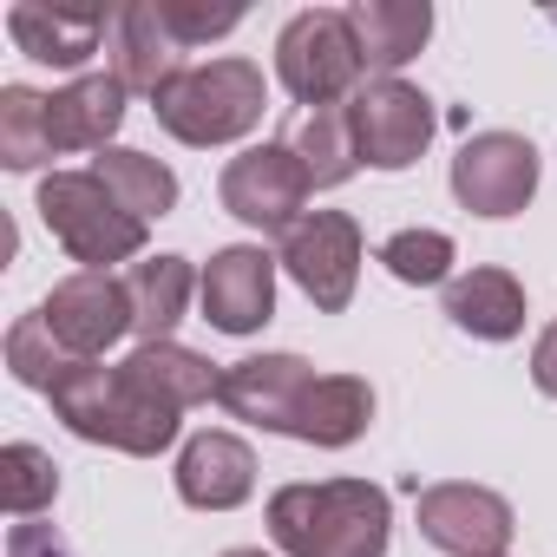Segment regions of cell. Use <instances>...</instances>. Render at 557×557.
Wrapping results in <instances>:
<instances>
[{
  "instance_id": "cell-19",
  "label": "cell",
  "mask_w": 557,
  "mask_h": 557,
  "mask_svg": "<svg viewBox=\"0 0 557 557\" xmlns=\"http://www.w3.org/2000/svg\"><path fill=\"white\" fill-rule=\"evenodd\" d=\"M368 426H374V387H368L361 374H322V381L309 387V400H302L289 440L322 446V453H342V446H355Z\"/></svg>"
},
{
  "instance_id": "cell-20",
  "label": "cell",
  "mask_w": 557,
  "mask_h": 557,
  "mask_svg": "<svg viewBox=\"0 0 557 557\" xmlns=\"http://www.w3.org/2000/svg\"><path fill=\"white\" fill-rule=\"evenodd\" d=\"M125 86L112 73H79L66 92H53V145L60 151H112V132L125 125Z\"/></svg>"
},
{
  "instance_id": "cell-10",
  "label": "cell",
  "mask_w": 557,
  "mask_h": 557,
  "mask_svg": "<svg viewBox=\"0 0 557 557\" xmlns=\"http://www.w3.org/2000/svg\"><path fill=\"white\" fill-rule=\"evenodd\" d=\"M537 190V151L518 132H479L453 158V197L472 216H518Z\"/></svg>"
},
{
  "instance_id": "cell-28",
  "label": "cell",
  "mask_w": 557,
  "mask_h": 557,
  "mask_svg": "<svg viewBox=\"0 0 557 557\" xmlns=\"http://www.w3.org/2000/svg\"><path fill=\"white\" fill-rule=\"evenodd\" d=\"M8 368H14V381L21 387H34V394H53L60 387V374L73 368V355L53 342V329L40 322V309L34 315H21L14 329H8Z\"/></svg>"
},
{
  "instance_id": "cell-6",
  "label": "cell",
  "mask_w": 557,
  "mask_h": 557,
  "mask_svg": "<svg viewBox=\"0 0 557 557\" xmlns=\"http://www.w3.org/2000/svg\"><path fill=\"white\" fill-rule=\"evenodd\" d=\"M289 283L322 309V315H342L355 302V283H361V223L342 216V210H309L289 236H283V256Z\"/></svg>"
},
{
  "instance_id": "cell-26",
  "label": "cell",
  "mask_w": 557,
  "mask_h": 557,
  "mask_svg": "<svg viewBox=\"0 0 557 557\" xmlns=\"http://www.w3.org/2000/svg\"><path fill=\"white\" fill-rule=\"evenodd\" d=\"M53 498H60V466H53V453L14 440L8 453H0V505H8V518L27 524V518H40Z\"/></svg>"
},
{
  "instance_id": "cell-25",
  "label": "cell",
  "mask_w": 557,
  "mask_h": 557,
  "mask_svg": "<svg viewBox=\"0 0 557 557\" xmlns=\"http://www.w3.org/2000/svg\"><path fill=\"white\" fill-rule=\"evenodd\" d=\"M53 151V99H40L34 86H0V164L40 171Z\"/></svg>"
},
{
  "instance_id": "cell-23",
  "label": "cell",
  "mask_w": 557,
  "mask_h": 557,
  "mask_svg": "<svg viewBox=\"0 0 557 557\" xmlns=\"http://www.w3.org/2000/svg\"><path fill=\"white\" fill-rule=\"evenodd\" d=\"M92 177H99V184H106L138 223L177 210V177H171V164H158L151 151H125V145H112V151L92 158Z\"/></svg>"
},
{
  "instance_id": "cell-22",
  "label": "cell",
  "mask_w": 557,
  "mask_h": 557,
  "mask_svg": "<svg viewBox=\"0 0 557 557\" xmlns=\"http://www.w3.org/2000/svg\"><path fill=\"white\" fill-rule=\"evenodd\" d=\"M125 289H132V335L138 342H171V329L190 309L197 275H190L184 256H145V262H132Z\"/></svg>"
},
{
  "instance_id": "cell-24",
  "label": "cell",
  "mask_w": 557,
  "mask_h": 557,
  "mask_svg": "<svg viewBox=\"0 0 557 557\" xmlns=\"http://www.w3.org/2000/svg\"><path fill=\"white\" fill-rule=\"evenodd\" d=\"M289 151L302 158V171H309L315 190H335V184H348V177L361 171V145H355L348 106H322V112H309V119L296 125Z\"/></svg>"
},
{
  "instance_id": "cell-32",
  "label": "cell",
  "mask_w": 557,
  "mask_h": 557,
  "mask_svg": "<svg viewBox=\"0 0 557 557\" xmlns=\"http://www.w3.org/2000/svg\"><path fill=\"white\" fill-rule=\"evenodd\" d=\"M223 557H269V550H256V544H243V550H223Z\"/></svg>"
},
{
  "instance_id": "cell-21",
  "label": "cell",
  "mask_w": 557,
  "mask_h": 557,
  "mask_svg": "<svg viewBox=\"0 0 557 557\" xmlns=\"http://www.w3.org/2000/svg\"><path fill=\"white\" fill-rule=\"evenodd\" d=\"M446 315L479 342H511L524 329V289L511 269H472L446 283Z\"/></svg>"
},
{
  "instance_id": "cell-30",
  "label": "cell",
  "mask_w": 557,
  "mask_h": 557,
  "mask_svg": "<svg viewBox=\"0 0 557 557\" xmlns=\"http://www.w3.org/2000/svg\"><path fill=\"white\" fill-rule=\"evenodd\" d=\"M8 557H73V550H66V537L53 524H14Z\"/></svg>"
},
{
  "instance_id": "cell-12",
  "label": "cell",
  "mask_w": 557,
  "mask_h": 557,
  "mask_svg": "<svg viewBox=\"0 0 557 557\" xmlns=\"http://www.w3.org/2000/svg\"><path fill=\"white\" fill-rule=\"evenodd\" d=\"M197 296H203V322L216 335H256L275 315V256L256 243L216 249L197 275Z\"/></svg>"
},
{
  "instance_id": "cell-9",
  "label": "cell",
  "mask_w": 557,
  "mask_h": 557,
  "mask_svg": "<svg viewBox=\"0 0 557 557\" xmlns=\"http://www.w3.org/2000/svg\"><path fill=\"white\" fill-rule=\"evenodd\" d=\"M40 322L73 361H99L112 342L132 335V289L106 269H79L66 283H53V296L40 302Z\"/></svg>"
},
{
  "instance_id": "cell-2",
  "label": "cell",
  "mask_w": 557,
  "mask_h": 557,
  "mask_svg": "<svg viewBox=\"0 0 557 557\" xmlns=\"http://www.w3.org/2000/svg\"><path fill=\"white\" fill-rule=\"evenodd\" d=\"M47 400L66 420V433L112 446V453H132V459H158L177 440V413L145 400L119 368H99V361H73Z\"/></svg>"
},
{
  "instance_id": "cell-15",
  "label": "cell",
  "mask_w": 557,
  "mask_h": 557,
  "mask_svg": "<svg viewBox=\"0 0 557 557\" xmlns=\"http://www.w3.org/2000/svg\"><path fill=\"white\" fill-rule=\"evenodd\" d=\"M177 73H184V47L171 40L158 0H132V8H119V21H112V79L125 92L158 99Z\"/></svg>"
},
{
  "instance_id": "cell-31",
  "label": "cell",
  "mask_w": 557,
  "mask_h": 557,
  "mask_svg": "<svg viewBox=\"0 0 557 557\" xmlns=\"http://www.w3.org/2000/svg\"><path fill=\"white\" fill-rule=\"evenodd\" d=\"M531 381H537V394H550L557 400V322L537 335V348H531Z\"/></svg>"
},
{
  "instance_id": "cell-1",
  "label": "cell",
  "mask_w": 557,
  "mask_h": 557,
  "mask_svg": "<svg viewBox=\"0 0 557 557\" xmlns=\"http://www.w3.org/2000/svg\"><path fill=\"white\" fill-rule=\"evenodd\" d=\"M394 505L368 479L283 485L269 498V537L289 557H387Z\"/></svg>"
},
{
  "instance_id": "cell-14",
  "label": "cell",
  "mask_w": 557,
  "mask_h": 557,
  "mask_svg": "<svg viewBox=\"0 0 557 557\" xmlns=\"http://www.w3.org/2000/svg\"><path fill=\"white\" fill-rule=\"evenodd\" d=\"M112 21L119 14H106V8H40V0H21V8L8 14V34H14V47L27 60L79 73L99 53V40L112 34Z\"/></svg>"
},
{
  "instance_id": "cell-11",
  "label": "cell",
  "mask_w": 557,
  "mask_h": 557,
  "mask_svg": "<svg viewBox=\"0 0 557 557\" xmlns=\"http://www.w3.org/2000/svg\"><path fill=\"white\" fill-rule=\"evenodd\" d=\"M420 537L446 557H505L511 544V505L492 485H426L420 492Z\"/></svg>"
},
{
  "instance_id": "cell-18",
  "label": "cell",
  "mask_w": 557,
  "mask_h": 557,
  "mask_svg": "<svg viewBox=\"0 0 557 557\" xmlns=\"http://www.w3.org/2000/svg\"><path fill=\"white\" fill-rule=\"evenodd\" d=\"M348 27L361 40V66L374 79H394L433 34V8L426 0H355L348 8Z\"/></svg>"
},
{
  "instance_id": "cell-3",
  "label": "cell",
  "mask_w": 557,
  "mask_h": 557,
  "mask_svg": "<svg viewBox=\"0 0 557 557\" xmlns=\"http://www.w3.org/2000/svg\"><path fill=\"white\" fill-rule=\"evenodd\" d=\"M262 106H269V86H262V66L256 60H210V66H184L158 99V125L177 138V145H230L243 132L262 125Z\"/></svg>"
},
{
  "instance_id": "cell-5",
  "label": "cell",
  "mask_w": 557,
  "mask_h": 557,
  "mask_svg": "<svg viewBox=\"0 0 557 557\" xmlns=\"http://www.w3.org/2000/svg\"><path fill=\"white\" fill-rule=\"evenodd\" d=\"M361 40L348 27V14L335 8H309L296 14L283 34H275V79L289 86L296 106H335V99H355L361 92Z\"/></svg>"
},
{
  "instance_id": "cell-8",
  "label": "cell",
  "mask_w": 557,
  "mask_h": 557,
  "mask_svg": "<svg viewBox=\"0 0 557 557\" xmlns=\"http://www.w3.org/2000/svg\"><path fill=\"white\" fill-rule=\"evenodd\" d=\"M348 125H355V145H361V164L407 171L433 145V99L407 79H368L348 99Z\"/></svg>"
},
{
  "instance_id": "cell-7",
  "label": "cell",
  "mask_w": 557,
  "mask_h": 557,
  "mask_svg": "<svg viewBox=\"0 0 557 557\" xmlns=\"http://www.w3.org/2000/svg\"><path fill=\"white\" fill-rule=\"evenodd\" d=\"M309 190L315 184H309V171H302V158L289 145H249L243 158L223 164V184H216V197H223V210L236 223H249V230H283V236L302 223Z\"/></svg>"
},
{
  "instance_id": "cell-13",
  "label": "cell",
  "mask_w": 557,
  "mask_h": 557,
  "mask_svg": "<svg viewBox=\"0 0 557 557\" xmlns=\"http://www.w3.org/2000/svg\"><path fill=\"white\" fill-rule=\"evenodd\" d=\"M315 381L322 374L302 355H249V361H230L223 368L216 400H223V413H236V420H249L262 433H289Z\"/></svg>"
},
{
  "instance_id": "cell-27",
  "label": "cell",
  "mask_w": 557,
  "mask_h": 557,
  "mask_svg": "<svg viewBox=\"0 0 557 557\" xmlns=\"http://www.w3.org/2000/svg\"><path fill=\"white\" fill-rule=\"evenodd\" d=\"M381 262H387L394 283L433 289V283H446V275H453V236L446 230H394L381 243Z\"/></svg>"
},
{
  "instance_id": "cell-17",
  "label": "cell",
  "mask_w": 557,
  "mask_h": 557,
  "mask_svg": "<svg viewBox=\"0 0 557 557\" xmlns=\"http://www.w3.org/2000/svg\"><path fill=\"white\" fill-rule=\"evenodd\" d=\"M119 374H125L145 400H158V407H171V413L203 407V400H216V387H223L216 361H203V355H190V348H177V342H138V348L119 361Z\"/></svg>"
},
{
  "instance_id": "cell-29",
  "label": "cell",
  "mask_w": 557,
  "mask_h": 557,
  "mask_svg": "<svg viewBox=\"0 0 557 557\" xmlns=\"http://www.w3.org/2000/svg\"><path fill=\"white\" fill-rule=\"evenodd\" d=\"M158 14H164V27H171V40L190 53V47H203V40H223V34H236L243 27V8H190V0H158Z\"/></svg>"
},
{
  "instance_id": "cell-16",
  "label": "cell",
  "mask_w": 557,
  "mask_h": 557,
  "mask_svg": "<svg viewBox=\"0 0 557 557\" xmlns=\"http://www.w3.org/2000/svg\"><path fill=\"white\" fill-rule=\"evenodd\" d=\"M256 492V453L236 433H197L177 453V498L197 511H236Z\"/></svg>"
},
{
  "instance_id": "cell-4",
  "label": "cell",
  "mask_w": 557,
  "mask_h": 557,
  "mask_svg": "<svg viewBox=\"0 0 557 557\" xmlns=\"http://www.w3.org/2000/svg\"><path fill=\"white\" fill-rule=\"evenodd\" d=\"M40 223L53 230V243H60L73 262L106 269V275H112V262L145 256V223H138L92 171H53V177L40 184Z\"/></svg>"
}]
</instances>
